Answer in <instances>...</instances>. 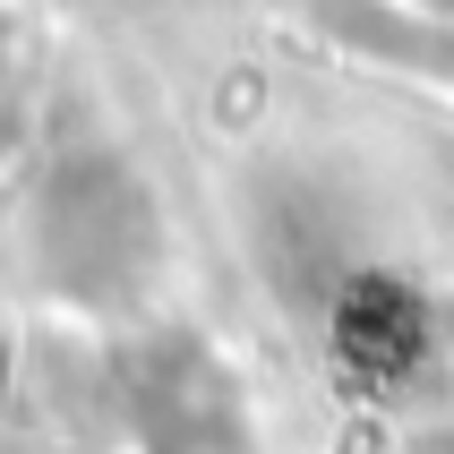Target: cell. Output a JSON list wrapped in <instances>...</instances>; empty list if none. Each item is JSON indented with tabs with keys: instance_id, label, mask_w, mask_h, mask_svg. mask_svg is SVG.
<instances>
[{
	"instance_id": "1",
	"label": "cell",
	"mask_w": 454,
	"mask_h": 454,
	"mask_svg": "<svg viewBox=\"0 0 454 454\" xmlns=\"http://www.w3.org/2000/svg\"><path fill=\"white\" fill-rule=\"evenodd\" d=\"M129 395H137V420L163 454H249L240 386L189 334H163V343H146L129 360Z\"/></svg>"
},
{
	"instance_id": "3",
	"label": "cell",
	"mask_w": 454,
	"mask_h": 454,
	"mask_svg": "<svg viewBox=\"0 0 454 454\" xmlns=\"http://www.w3.org/2000/svg\"><path fill=\"white\" fill-rule=\"evenodd\" d=\"M326 343L352 386H395L429 352V301L403 275H343L326 309Z\"/></svg>"
},
{
	"instance_id": "2",
	"label": "cell",
	"mask_w": 454,
	"mask_h": 454,
	"mask_svg": "<svg viewBox=\"0 0 454 454\" xmlns=\"http://www.w3.org/2000/svg\"><path fill=\"white\" fill-rule=\"evenodd\" d=\"M51 266L77 292H129V275L154 257V215L137 198V180L121 172H77L51 180V223H43Z\"/></svg>"
}]
</instances>
